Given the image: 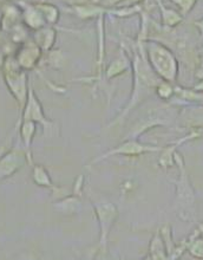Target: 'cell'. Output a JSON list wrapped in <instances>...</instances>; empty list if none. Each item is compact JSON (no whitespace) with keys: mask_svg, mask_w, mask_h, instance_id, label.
I'll return each instance as SVG.
<instances>
[{"mask_svg":"<svg viewBox=\"0 0 203 260\" xmlns=\"http://www.w3.org/2000/svg\"><path fill=\"white\" fill-rule=\"evenodd\" d=\"M24 158V154L17 150H12L7 153L2 158V178H9V176L13 175L18 169H20L21 166H23Z\"/></svg>","mask_w":203,"mask_h":260,"instance_id":"obj_4","label":"cell"},{"mask_svg":"<svg viewBox=\"0 0 203 260\" xmlns=\"http://www.w3.org/2000/svg\"><path fill=\"white\" fill-rule=\"evenodd\" d=\"M96 212L97 216H98L99 225H100V244L103 245V247L107 246V240L109 236V231L114 225L116 218H117L118 212L116 207L110 202H103V204H96Z\"/></svg>","mask_w":203,"mask_h":260,"instance_id":"obj_2","label":"cell"},{"mask_svg":"<svg viewBox=\"0 0 203 260\" xmlns=\"http://www.w3.org/2000/svg\"><path fill=\"white\" fill-rule=\"evenodd\" d=\"M175 162L179 167V180L176 181V206L179 216L184 221H191L196 216V197L188 176L184 160L179 153L175 154Z\"/></svg>","mask_w":203,"mask_h":260,"instance_id":"obj_1","label":"cell"},{"mask_svg":"<svg viewBox=\"0 0 203 260\" xmlns=\"http://www.w3.org/2000/svg\"><path fill=\"white\" fill-rule=\"evenodd\" d=\"M33 180L39 186L43 187H53L52 181H51L50 175L46 169L43 166L36 165L33 167Z\"/></svg>","mask_w":203,"mask_h":260,"instance_id":"obj_5","label":"cell"},{"mask_svg":"<svg viewBox=\"0 0 203 260\" xmlns=\"http://www.w3.org/2000/svg\"><path fill=\"white\" fill-rule=\"evenodd\" d=\"M196 26L201 28V32L203 34V19L201 21H196Z\"/></svg>","mask_w":203,"mask_h":260,"instance_id":"obj_8","label":"cell"},{"mask_svg":"<svg viewBox=\"0 0 203 260\" xmlns=\"http://www.w3.org/2000/svg\"><path fill=\"white\" fill-rule=\"evenodd\" d=\"M188 252H189L194 258L203 260V236L198 237L197 239H195L193 243L188 246Z\"/></svg>","mask_w":203,"mask_h":260,"instance_id":"obj_6","label":"cell"},{"mask_svg":"<svg viewBox=\"0 0 203 260\" xmlns=\"http://www.w3.org/2000/svg\"><path fill=\"white\" fill-rule=\"evenodd\" d=\"M157 150H159V148L146 146V144H141L140 142H137V141L131 140V141H126L125 143L121 144L119 147L108 151V153H105L104 155H101L99 158H96L93 162L100 161L101 158L111 156V155H116V154L117 155H141L144 153H149V151H157Z\"/></svg>","mask_w":203,"mask_h":260,"instance_id":"obj_3","label":"cell"},{"mask_svg":"<svg viewBox=\"0 0 203 260\" xmlns=\"http://www.w3.org/2000/svg\"><path fill=\"white\" fill-rule=\"evenodd\" d=\"M195 89H196V91H203V79L196 86H195Z\"/></svg>","mask_w":203,"mask_h":260,"instance_id":"obj_7","label":"cell"}]
</instances>
